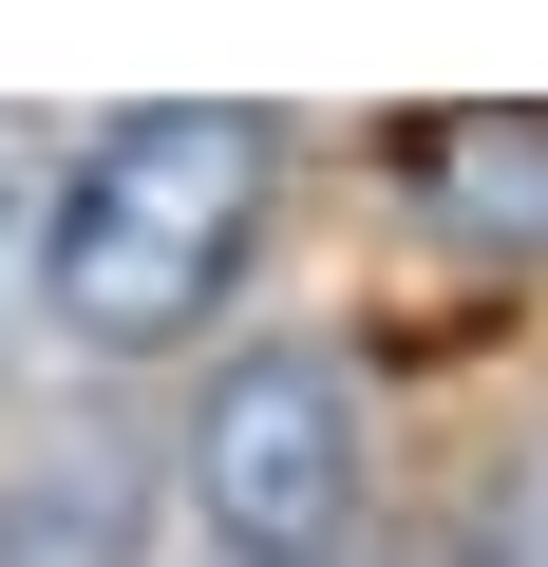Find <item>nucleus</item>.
Segmentation results:
<instances>
[{
    "instance_id": "39448f33",
    "label": "nucleus",
    "mask_w": 548,
    "mask_h": 567,
    "mask_svg": "<svg viewBox=\"0 0 548 567\" xmlns=\"http://www.w3.org/2000/svg\"><path fill=\"white\" fill-rule=\"evenodd\" d=\"M454 567H548V454H510V473L473 492V529H454Z\"/></svg>"
},
{
    "instance_id": "0eeeda50",
    "label": "nucleus",
    "mask_w": 548,
    "mask_h": 567,
    "mask_svg": "<svg viewBox=\"0 0 548 567\" xmlns=\"http://www.w3.org/2000/svg\"><path fill=\"white\" fill-rule=\"evenodd\" d=\"M0 360H20V171H0Z\"/></svg>"
},
{
    "instance_id": "20e7f679",
    "label": "nucleus",
    "mask_w": 548,
    "mask_h": 567,
    "mask_svg": "<svg viewBox=\"0 0 548 567\" xmlns=\"http://www.w3.org/2000/svg\"><path fill=\"white\" fill-rule=\"evenodd\" d=\"M397 189H416L454 246H548V114H510V95L416 114V133H397Z\"/></svg>"
},
{
    "instance_id": "423d86ee",
    "label": "nucleus",
    "mask_w": 548,
    "mask_h": 567,
    "mask_svg": "<svg viewBox=\"0 0 548 567\" xmlns=\"http://www.w3.org/2000/svg\"><path fill=\"white\" fill-rule=\"evenodd\" d=\"M133 567H265V548H227V529H189V511H170V529H152Z\"/></svg>"
},
{
    "instance_id": "7ed1b4c3",
    "label": "nucleus",
    "mask_w": 548,
    "mask_h": 567,
    "mask_svg": "<svg viewBox=\"0 0 548 567\" xmlns=\"http://www.w3.org/2000/svg\"><path fill=\"white\" fill-rule=\"evenodd\" d=\"M152 548V435L133 416H39L0 454V567H133Z\"/></svg>"
},
{
    "instance_id": "f257e3e1",
    "label": "nucleus",
    "mask_w": 548,
    "mask_h": 567,
    "mask_svg": "<svg viewBox=\"0 0 548 567\" xmlns=\"http://www.w3.org/2000/svg\"><path fill=\"white\" fill-rule=\"evenodd\" d=\"M285 208V114L246 95H152L114 114L76 171H58V227H39V322L76 360H189L227 322V284Z\"/></svg>"
},
{
    "instance_id": "f03ea898",
    "label": "nucleus",
    "mask_w": 548,
    "mask_h": 567,
    "mask_svg": "<svg viewBox=\"0 0 548 567\" xmlns=\"http://www.w3.org/2000/svg\"><path fill=\"white\" fill-rule=\"evenodd\" d=\"M360 492H379V435H360V360L341 341H227L189 435H170V511L265 548V567H341L360 548Z\"/></svg>"
}]
</instances>
